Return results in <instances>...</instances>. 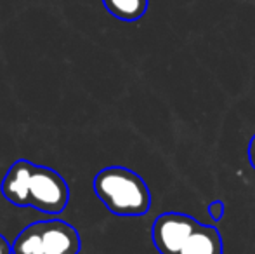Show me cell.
I'll list each match as a JSON object with an SVG mask.
<instances>
[{
    "mask_svg": "<svg viewBox=\"0 0 255 254\" xmlns=\"http://www.w3.org/2000/svg\"><path fill=\"white\" fill-rule=\"evenodd\" d=\"M0 192L12 206L33 207L45 214H59L70 204V187L56 169L24 159L9 167Z\"/></svg>",
    "mask_w": 255,
    "mask_h": 254,
    "instance_id": "cell-1",
    "label": "cell"
},
{
    "mask_svg": "<svg viewBox=\"0 0 255 254\" xmlns=\"http://www.w3.org/2000/svg\"><path fill=\"white\" fill-rule=\"evenodd\" d=\"M92 187L115 216H144L151 207V192L146 181L127 167H104L96 174Z\"/></svg>",
    "mask_w": 255,
    "mask_h": 254,
    "instance_id": "cell-2",
    "label": "cell"
},
{
    "mask_svg": "<svg viewBox=\"0 0 255 254\" xmlns=\"http://www.w3.org/2000/svg\"><path fill=\"white\" fill-rule=\"evenodd\" d=\"M80 249L77 228L63 220L35 221L12 242V254H78Z\"/></svg>",
    "mask_w": 255,
    "mask_h": 254,
    "instance_id": "cell-3",
    "label": "cell"
},
{
    "mask_svg": "<svg viewBox=\"0 0 255 254\" xmlns=\"http://www.w3.org/2000/svg\"><path fill=\"white\" fill-rule=\"evenodd\" d=\"M198 221L189 214L163 213L154 220L151 239L160 254H179L189 235L198 228Z\"/></svg>",
    "mask_w": 255,
    "mask_h": 254,
    "instance_id": "cell-4",
    "label": "cell"
},
{
    "mask_svg": "<svg viewBox=\"0 0 255 254\" xmlns=\"http://www.w3.org/2000/svg\"><path fill=\"white\" fill-rule=\"evenodd\" d=\"M179 254H222L221 234L212 225L200 223Z\"/></svg>",
    "mask_w": 255,
    "mask_h": 254,
    "instance_id": "cell-5",
    "label": "cell"
},
{
    "mask_svg": "<svg viewBox=\"0 0 255 254\" xmlns=\"http://www.w3.org/2000/svg\"><path fill=\"white\" fill-rule=\"evenodd\" d=\"M103 3L120 21H137L148 10V0H103Z\"/></svg>",
    "mask_w": 255,
    "mask_h": 254,
    "instance_id": "cell-6",
    "label": "cell"
},
{
    "mask_svg": "<svg viewBox=\"0 0 255 254\" xmlns=\"http://www.w3.org/2000/svg\"><path fill=\"white\" fill-rule=\"evenodd\" d=\"M207 211H208V216H210L212 220L221 221L222 216H224V202H222V200H214L212 204H208Z\"/></svg>",
    "mask_w": 255,
    "mask_h": 254,
    "instance_id": "cell-7",
    "label": "cell"
},
{
    "mask_svg": "<svg viewBox=\"0 0 255 254\" xmlns=\"http://www.w3.org/2000/svg\"><path fill=\"white\" fill-rule=\"evenodd\" d=\"M0 254H12V246L2 234H0Z\"/></svg>",
    "mask_w": 255,
    "mask_h": 254,
    "instance_id": "cell-8",
    "label": "cell"
},
{
    "mask_svg": "<svg viewBox=\"0 0 255 254\" xmlns=\"http://www.w3.org/2000/svg\"><path fill=\"white\" fill-rule=\"evenodd\" d=\"M249 162H250V166L255 169V134L249 143Z\"/></svg>",
    "mask_w": 255,
    "mask_h": 254,
    "instance_id": "cell-9",
    "label": "cell"
}]
</instances>
